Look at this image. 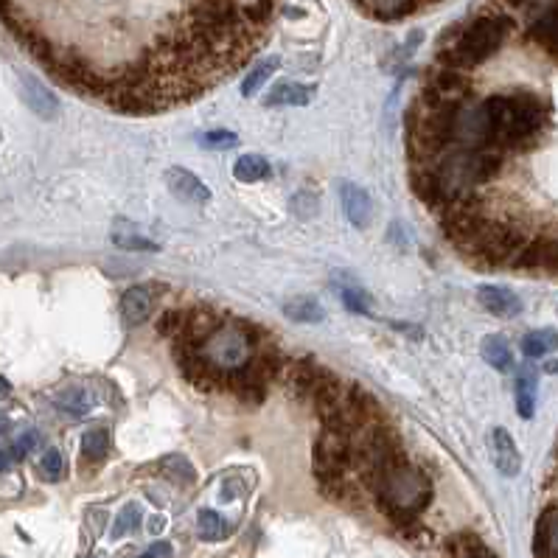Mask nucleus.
Wrapping results in <instances>:
<instances>
[{
    "instance_id": "3",
    "label": "nucleus",
    "mask_w": 558,
    "mask_h": 558,
    "mask_svg": "<svg viewBox=\"0 0 558 558\" xmlns=\"http://www.w3.org/2000/svg\"><path fill=\"white\" fill-rule=\"evenodd\" d=\"M379 508L385 511L393 522L410 525L418 516L424 514V508L432 500V483L424 469L413 466L410 460H404L399 466H393L390 472L376 483L373 488Z\"/></svg>"
},
{
    "instance_id": "26",
    "label": "nucleus",
    "mask_w": 558,
    "mask_h": 558,
    "mask_svg": "<svg viewBox=\"0 0 558 558\" xmlns=\"http://www.w3.org/2000/svg\"><path fill=\"white\" fill-rule=\"evenodd\" d=\"M110 452V432L107 430H90L82 438V458L87 463H101Z\"/></svg>"
},
{
    "instance_id": "28",
    "label": "nucleus",
    "mask_w": 558,
    "mask_h": 558,
    "mask_svg": "<svg viewBox=\"0 0 558 558\" xmlns=\"http://www.w3.org/2000/svg\"><path fill=\"white\" fill-rule=\"evenodd\" d=\"M449 547H452V553L458 558H497L488 550L486 544L480 542L477 536H472V533H463L458 539H452Z\"/></svg>"
},
{
    "instance_id": "8",
    "label": "nucleus",
    "mask_w": 558,
    "mask_h": 558,
    "mask_svg": "<svg viewBox=\"0 0 558 558\" xmlns=\"http://www.w3.org/2000/svg\"><path fill=\"white\" fill-rule=\"evenodd\" d=\"M511 264L519 270L558 272V233H544V236L528 239V244L516 253Z\"/></svg>"
},
{
    "instance_id": "32",
    "label": "nucleus",
    "mask_w": 558,
    "mask_h": 558,
    "mask_svg": "<svg viewBox=\"0 0 558 558\" xmlns=\"http://www.w3.org/2000/svg\"><path fill=\"white\" fill-rule=\"evenodd\" d=\"M343 303L351 312H357V315H368L371 312V298L357 287H343Z\"/></svg>"
},
{
    "instance_id": "1",
    "label": "nucleus",
    "mask_w": 558,
    "mask_h": 558,
    "mask_svg": "<svg viewBox=\"0 0 558 558\" xmlns=\"http://www.w3.org/2000/svg\"><path fill=\"white\" fill-rule=\"evenodd\" d=\"M483 113L488 124V144L505 155L533 149L550 124V104L530 90L497 93L483 101Z\"/></svg>"
},
{
    "instance_id": "40",
    "label": "nucleus",
    "mask_w": 558,
    "mask_h": 558,
    "mask_svg": "<svg viewBox=\"0 0 558 558\" xmlns=\"http://www.w3.org/2000/svg\"><path fill=\"white\" fill-rule=\"evenodd\" d=\"M6 430H9V418L0 415V435H6Z\"/></svg>"
},
{
    "instance_id": "19",
    "label": "nucleus",
    "mask_w": 558,
    "mask_h": 558,
    "mask_svg": "<svg viewBox=\"0 0 558 558\" xmlns=\"http://www.w3.org/2000/svg\"><path fill=\"white\" fill-rule=\"evenodd\" d=\"M480 351H483V359H486L491 368H497V371H511L514 354H511V348H508V343H505L502 337H486L483 345H480Z\"/></svg>"
},
{
    "instance_id": "10",
    "label": "nucleus",
    "mask_w": 558,
    "mask_h": 558,
    "mask_svg": "<svg viewBox=\"0 0 558 558\" xmlns=\"http://www.w3.org/2000/svg\"><path fill=\"white\" fill-rule=\"evenodd\" d=\"M166 186H169V191L177 200L191 202V205H205L211 200V188L205 186L197 174L180 169V166H174V169L166 172Z\"/></svg>"
},
{
    "instance_id": "4",
    "label": "nucleus",
    "mask_w": 558,
    "mask_h": 558,
    "mask_svg": "<svg viewBox=\"0 0 558 558\" xmlns=\"http://www.w3.org/2000/svg\"><path fill=\"white\" fill-rule=\"evenodd\" d=\"M354 469V438L323 430L315 444V474L329 497H345V472Z\"/></svg>"
},
{
    "instance_id": "7",
    "label": "nucleus",
    "mask_w": 558,
    "mask_h": 558,
    "mask_svg": "<svg viewBox=\"0 0 558 558\" xmlns=\"http://www.w3.org/2000/svg\"><path fill=\"white\" fill-rule=\"evenodd\" d=\"M525 37L536 48H542L553 62H558V0H544L536 15L530 17Z\"/></svg>"
},
{
    "instance_id": "30",
    "label": "nucleus",
    "mask_w": 558,
    "mask_h": 558,
    "mask_svg": "<svg viewBox=\"0 0 558 558\" xmlns=\"http://www.w3.org/2000/svg\"><path fill=\"white\" fill-rule=\"evenodd\" d=\"M57 407L71 415H85L90 410V396H87L85 390H79V387H71V390L59 393Z\"/></svg>"
},
{
    "instance_id": "42",
    "label": "nucleus",
    "mask_w": 558,
    "mask_h": 558,
    "mask_svg": "<svg viewBox=\"0 0 558 558\" xmlns=\"http://www.w3.org/2000/svg\"><path fill=\"white\" fill-rule=\"evenodd\" d=\"M135 558H152V556H149V553H144V556H135Z\"/></svg>"
},
{
    "instance_id": "16",
    "label": "nucleus",
    "mask_w": 558,
    "mask_h": 558,
    "mask_svg": "<svg viewBox=\"0 0 558 558\" xmlns=\"http://www.w3.org/2000/svg\"><path fill=\"white\" fill-rule=\"evenodd\" d=\"M309 99H312L309 87L298 85V82H278L267 93L264 104L267 107H303V104H309Z\"/></svg>"
},
{
    "instance_id": "9",
    "label": "nucleus",
    "mask_w": 558,
    "mask_h": 558,
    "mask_svg": "<svg viewBox=\"0 0 558 558\" xmlns=\"http://www.w3.org/2000/svg\"><path fill=\"white\" fill-rule=\"evenodd\" d=\"M323 376L326 368H320L312 357H298L284 368V382L295 399H312Z\"/></svg>"
},
{
    "instance_id": "25",
    "label": "nucleus",
    "mask_w": 558,
    "mask_h": 558,
    "mask_svg": "<svg viewBox=\"0 0 558 558\" xmlns=\"http://www.w3.org/2000/svg\"><path fill=\"white\" fill-rule=\"evenodd\" d=\"M365 3H368V9H371L376 17L399 20V17L415 12L421 0H365Z\"/></svg>"
},
{
    "instance_id": "13",
    "label": "nucleus",
    "mask_w": 558,
    "mask_h": 558,
    "mask_svg": "<svg viewBox=\"0 0 558 558\" xmlns=\"http://www.w3.org/2000/svg\"><path fill=\"white\" fill-rule=\"evenodd\" d=\"M343 208H345V216H348V222L354 225V228H368L373 219V202L368 197V191H362L359 186L354 183H343Z\"/></svg>"
},
{
    "instance_id": "6",
    "label": "nucleus",
    "mask_w": 558,
    "mask_h": 558,
    "mask_svg": "<svg viewBox=\"0 0 558 558\" xmlns=\"http://www.w3.org/2000/svg\"><path fill=\"white\" fill-rule=\"evenodd\" d=\"M225 320H228V317L222 315V312H216L214 306L197 303V306L186 309L183 331L174 337L172 343H186V345H194V348H202V345L214 337L216 331L225 326Z\"/></svg>"
},
{
    "instance_id": "20",
    "label": "nucleus",
    "mask_w": 558,
    "mask_h": 558,
    "mask_svg": "<svg viewBox=\"0 0 558 558\" xmlns=\"http://www.w3.org/2000/svg\"><path fill=\"white\" fill-rule=\"evenodd\" d=\"M516 410L522 418H533L536 410V376L533 371H522L516 379Z\"/></svg>"
},
{
    "instance_id": "24",
    "label": "nucleus",
    "mask_w": 558,
    "mask_h": 558,
    "mask_svg": "<svg viewBox=\"0 0 558 558\" xmlns=\"http://www.w3.org/2000/svg\"><path fill=\"white\" fill-rule=\"evenodd\" d=\"M284 315L295 323H320L326 312L320 309V303L312 301V298H295L284 306Z\"/></svg>"
},
{
    "instance_id": "21",
    "label": "nucleus",
    "mask_w": 558,
    "mask_h": 558,
    "mask_svg": "<svg viewBox=\"0 0 558 558\" xmlns=\"http://www.w3.org/2000/svg\"><path fill=\"white\" fill-rule=\"evenodd\" d=\"M556 348H558V331L553 329L533 331V334H528V337L522 340V351H525V357L530 359L544 357V354H550V351H556Z\"/></svg>"
},
{
    "instance_id": "15",
    "label": "nucleus",
    "mask_w": 558,
    "mask_h": 558,
    "mask_svg": "<svg viewBox=\"0 0 558 558\" xmlns=\"http://www.w3.org/2000/svg\"><path fill=\"white\" fill-rule=\"evenodd\" d=\"M477 301L480 306H486V312L497 317H516L522 312V301L516 298L511 289H502V287H480L477 289Z\"/></svg>"
},
{
    "instance_id": "38",
    "label": "nucleus",
    "mask_w": 558,
    "mask_h": 558,
    "mask_svg": "<svg viewBox=\"0 0 558 558\" xmlns=\"http://www.w3.org/2000/svg\"><path fill=\"white\" fill-rule=\"evenodd\" d=\"M505 6H511V9H525L530 3H536V0H502Z\"/></svg>"
},
{
    "instance_id": "5",
    "label": "nucleus",
    "mask_w": 558,
    "mask_h": 558,
    "mask_svg": "<svg viewBox=\"0 0 558 558\" xmlns=\"http://www.w3.org/2000/svg\"><path fill=\"white\" fill-rule=\"evenodd\" d=\"M472 93L474 87L469 82L466 71L449 68V65H438L427 76V82L421 87V96L418 99L427 101V104H469Z\"/></svg>"
},
{
    "instance_id": "39",
    "label": "nucleus",
    "mask_w": 558,
    "mask_h": 558,
    "mask_svg": "<svg viewBox=\"0 0 558 558\" xmlns=\"http://www.w3.org/2000/svg\"><path fill=\"white\" fill-rule=\"evenodd\" d=\"M12 452H0V472H3V469H6V466H9V463H12Z\"/></svg>"
},
{
    "instance_id": "11",
    "label": "nucleus",
    "mask_w": 558,
    "mask_h": 558,
    "mask_svg": "<svg viewBox=\"0 0 558 558\" xmlns=\"http://www.w3.org/2000/svg\"><path fill=\"white\" fill-rule=\"evenodd\" d=\"M491 458H494V466L497 472L505 474V477H516L519 469H522V458H519V449H516L511 432L502 430H491Z\"/></svg>"
},
{
    "instance_id": "36",
    "label": "nucleus",
    "mask_w": 558,
    "mask_h": 558,
    "mask_svg": "<svg viewBox=\"0 0 558 558\" xmlns=\"http://www.w3.org/2000/svg\"><path fill=\"white\" fill-rule=\"evenodd\" d=\"M146 553L152 558H174V547L169 542H155Z\"/></svg>"
},
{
    "instance_id": "41",
    "label": "nucleus",
    "mask_w": 558,
    "mask_h": 558,
    "mask_svg": "<svg viewBox=\"0 0 558 558\" xmlns=\"http://www.w3.org/2000/svg\"><path fill=\"white\" fill-rule=\"evenodd\" d=\"M6 393H9V382H6V379L0 376V396H6Z\"/></svg>"
},
{
    "instance_id": "31",
    "label": "nucleus",
    "mask_w": 558,
    "mask_h": 558,
    "mask_svg": "<svg viewBox=\"0 0 558 558\" xmlns=\"http://www.w3.org/2000/svg\"><path fill=\"white\" fill-rule=\"evenodd\" d=\"M183 323H186V309H163L158 317V334L174 340L183 331Z\"/></svg>"
},
{
    "instance_id": "2",
    "label": "nucleus",
    "mask_w": 558,
    "mask_h": 558,
    "mask_svg": "<svg viewBox=\"0 0 558 558\" xmlns=\"http://www.w3.org/2000/svg\"><path fill=\"white\" fill-rule=\"evenodd\" d=\"M514 31V17L502 15V12H486L477 15L455 37V43L446 51H441V65L458 68V71H474L480 65H486L488 59L500 51L508 34Z\"/></svg>"
},
{
    "instance_id": "35",
    "label": "nucleus",
    "mask_w": 558,
    "mask_h": 558,
    "mask_svg": "<svg viewBox=\"0 0 558 558\" xmlns=\"http://www.w3.org/2000/svg\"><path fill=\"white\" fill-rule=\"evenodd\" d=\"M34 446H37V432H26L23 438H17L15 446H12L9 452H12V458L15 460H23L26 455H29L31 449H34Z\"/></svg>"
},
{
    "instance_id": "29",
    "label": "nucleus",
    "mask_w": 558,
    "mask_h": 558,
    "mask_svg": "<svg viewBox=\"0 0 558 558\" xmlns=\"http://www.w3.org/2000/svg\"><path fill=\"white\" fill-rule=\"evenodd\" d=\"M138 525H141V508H138L135 502H129V505L121 508V514L115 516L110 536H113V539H121V536L132 533V530L138 528Z\"/></svg>"
},
{
    "instance_id": "27",
    "label": "nucleus",
    "mask_w": 558,
    "mask_h": 558,
    "mask_svg": "<svg viewBox=\"0 0 558 558\" xmlns=\"http://www.w3.org/2000/svg\"><path fill=\"white\" fill-rule=\"evenodd\" d=\"M197 530H200V539H205V542H222L228 536V525L222 522V516L216 511H205V508L197 516Z\"/></svg>"
},
{
    "instance_id": "23",
    "label": "nucleus",
    "mask_w": 558,
    "mask_h": 558,
    "mask_svg": "<svg viewBox=\"0 0 558 558\" xmlns=\"http://www.w3.org/2000/svg\"><path fill=\"white\" fill-rule=\"evenodd\" d=\"M113 244L115 247H121V250H146V253H155V250H158V244L149 242L144 236H138L124 219L113 228Z\"/></svg>"
},
{
    "instance_id": "34",
    "label": "nucleus",
    "mask_w": 558,
    "mask_h": 558,
    "mask_svg": "<svg viewBox=\"0 0 558 558\" xmlns=\"http://www.w3.org/2000/svg\"><path fill=\"white\" fill-rule=\"evenodd\" d=\"M40 472H43L45 480H59L62 472H65V463H62V455L57 449H48L40 460Z\"/></svg>"
},
{
    "instance_id": "12",
    "label": "nucleus",
    "mask_w": 558,
    "mask_h": 558,
    "mask_svg": "<svg viewBox=\"0 0 558 558\" xmlns=\"http://www.w3.org/2000/svg\"><path fill=\"white\" fill-rule=\"evenodd\" d=\"M20 90H23L26 104H29L31 110L40 115V118H57L59 101L43 82H37L34 76H20Z\"/></svg>"
},
{
    "instance_id": "17",
    "label": "nucleus",
    "mask_w": 558,
    "mask_h": 558,
    "mask_svg": "<svg viewBox=\"0 0 558 558\" xmlns=\"http://www.w3.org/2000/svg\"><path fill=\"white\" fill-rule=\"evenodd\" d=\"M270 172V163L261 158V155H242V158L236 160V166H233V177L239 183H261V180L270 177Z\"/></svg>"
},
{
    "instance_id": "14",
    "label": "nucleus",
    "mask_w": 558,
    "mask_h": 558,
    "mask_svg": "<svg viewBox=\"0 0 558 558\" xmlns=\"http://www.w3.org/2000/svg\"><path fill=\"white\" fill-rule=\"evenodd\" d=\"M152 289L146 287H132L124 292V298H121V320H124V326H141L146 317L152 315Z\"/></svg>"
},
{
    "instance_id": "18",
    "label": "nucleus",
    "mask_w": 558,
    "mask_h": 558,
    "mask_svg": "<svg viewBox=\"0 0 558 558\" xmlns=\"http://www.w3.org/2000/svg\"><path fill=\"white\" fill-rule=\"evenodd\" d=\"M281 68V59L272 57V59H264V62H258L253 71L247 73V79L242 82V96L244 99H250V96H256L261 87L267 85L272 79V73Z\"/></svg>"
},
{
    "instance_id": "33",
    "label": "nucleus",
    "mask_w": 558,
    "mask_h": 558,
    "mask_svg": "<svg viewBox=\"0 0 558 558\" xmlns=\"http://www.w3.org/2000/svg\"><path fill=\"white\" fill-rule=\"evenodd\" d=\"M236 141H239L236 132H228V129H211V132L200 135V144L208 146V149H228Z\"/></svg>"
},
{
    "instance_id": "37",
    "label": "nucleus",
    "mask_w": 558,
    "mask_h": 558,
    "mask_svg": "<svg viewBox=\"0 0 558 558\" xmlns=\"http://www.w3.org/2000/svg\"><path fill=\"white\" fill-rule=\"evenodd\" d=\"M163 528H166V519H163V516H155V519L149 522V530H152V533H160Z\"/></svg>"
},
{
    "instance_id": "22",
    "label": "nucleus",
    "mask_w": 558,
    "mask_h": 558,
    "mask_svg": "<svg viewBox=\"0 0 558 558\" xmlns=\"http://www.w3.org/2000/svg\"><path fill=\"white\" fill-rule=\"evenodd\" d=\"M160 472H163V477H169L172 483H177V486H191L197 480L194 466L186 458H180V455H169V458L160 460Z\"/></svg>"
}]
</instances>
